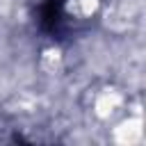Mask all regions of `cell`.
Listing matches in <instances>:
<instances>
[{"instance_id": "obj_1", "label": "cell", "mask_w": 146, "mask_h": 146, "mask_svg": "<svg viewBox=\"0 0 146 146\" xmlns=\"http://www.w3.org/2000/svg\"><path fill=\"white\" fill-rule=\"evenodd\" d=\"M141 137H144V119L139 114L123 119L112 130V139L121 146H135V144L141 141Z\"/></svg>"}, {"instance_id": "obj_2", "label": "cell", "mask_w": 146, "mask_h": 146, "mask_svg": "<svg viewBox=\"0 0 146 146\" xmlns=\"http://www.w3.org/2000/svg\"><path fill=\"white\" fill-rule=\"evenodd\" d=\"M123 103V96L116 89H103L94 100V112L98 119H110Z\"/></svg>"}, {"instance_id": "obj_3", "label": "cell", "mask_w": 146, "mask_h": 146, "mask_svg": "<svg viewBox=\"0 0 146 146\" xmlns=\"http://www.w3.org/2000/svg\"><path fill=\"white\" fill-rule=\"evenodd\" d=\"M98 5H100V0H68L66 11L78 16V18H87V16L98 11Z\"/></svg>"}, {"instance_id": "obj_4", "label": "cell", "mask_w": 146, "mask_h": 146, "mask_svg": "<svg viewBox=\"0 0 146 146\" xmlns=\"http://www.w3.org/2000/svg\"><path fill=\"white\" fill-rule=\"evenodd\" d=\"M62 59L64 57H62V50L59 48H48L41 55V68L46 73H57L62 68Z\"/></svg>"}]
</instances>
